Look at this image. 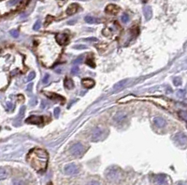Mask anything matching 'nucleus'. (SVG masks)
I'll use <instances>...</instances> for the list:
<instances>
[{
    "mask_svg": "<svg viewBox=\"0 0 187 185\" xmlns=\"http://www.w3.org/2000/svg\"><path fill=\"white\" fill-rule=\"evenodd\" d=\"M49 155L43 149H33L27 154V162L37 172L45 171L48 165Z\"/></svg>",
    "mask_w": 187,
    "mask_h": 185,
    "instance_id": "1",
    "label": "nucleus"
},
{
    "mask_svg": "<svg viewBox=\"0 0 187 185\" xmlns=\"http://www.w3.org/2000/svg\"><path fill=\"white\" fill-rule=\"evenodd\" d=\"M106 176L108 180L115 182V180H119L120 176H121V170L117 167H111L106 172Z\"/></svg>",
    "mask_w": 187,
    "mask_h": 185,
    "instance_id": "2",
    "label": "nucleus"
},
{
    "mask_svg": "<svg viewBox=\"0 0 187 185\" xmlns=\"http://www.w3.org/2000/svg\"><path fill=\"white\" fill-rule=\"evenodd\" d=\"M85 153V148L81 143H76L72 146L71 154L75 157H81Z\"/></svg>",
    "mask_w": 187,
    "mask_h": 185,
    "instance_id": "3",
    "label": "nucleus"
},
{
    "mask_svg": "<svg viewBox=\"0 0 187 185\" xmlns=\"http://www.w3.org/2000/svg\"><path fill=\"white\" fill-rule=\"evenodd\" d=\"M104 137V130L101 128H95L91 134V140L93 141L97 142L101 141Z\"/></svg>",
    "mask_w": 187,
    "mask_h": 185,
    "instance_id": "4",
    "label": "nucleus"
},
{
    "mask_svg": "<svg viewBox=\"0 0 187 185\" xmlns=\"http://www.w3.org/2000/svg\"><path fill=\"white\" fill-rule=\"evenodd\" d=\"M174 141L180 146H185L187 144V137L184 133H178L174 137Z\"/></svg>",
    "mask_w": 187,
    "mask_h": 185,
    "instance_id": "5",
    "label": "nucleus"
},
{
    "mask_svg": "<svg viewBox=\"0 0 187 185\" xmlns=\"http://www.w3.org/2000/svg\"><path fill=\"white\" fill-rule=\"evenodd\" d=\"M65 173L66 175H76L79 173V167L74 164H69L65 167Z\"/></svg>",
    "mask_w": 187,
    "mask_h": 185,
    "instance_id": "6",
    "label": "nucleus"
},
{
    "mask_svg": "<svg viewBox=\"0 0 187 185\" xmlns=\"http://www.w3.org/2000/svg\"><path fill=\"white\" fill-rule=\"evenodd\" d=\"M26 122L27 124L39 125L41 123H43V117L42 116H39V115H31L30 117H28Z\"/></svg>",
    "mask_w": 187,
    "mask_h": 185,
    "instance_id": "7",
    "label": "nucleus"
},
{
    "mask_svg": "<svg viewBox=\"0 0 187 185\" xmlns=\"http://www.w3.org/2000/svg\"><path fill=\"white\" fill-rule=\"evenodd\" d=\"M68 40V36L66 33H57L56 35V41L60 46H64Z\"/></svg>",
    "mask_w": 187,
    "mask_h": 185,
    "instance_id": "8",
    "label": "nucleus"
},
{
    "mask_svg": "<svg viewBox=\"0 0 187 185\" xmlns=\"http://www.w3.org/2000/svg\"><path fill=\"white\" fill-rule=\"evenodd\" d=\"M155 182L157 185H166L167 184V176L164 174H160L155 176Z\"/></svg>",
    "mask_w": 187,
    "mask_h": 185,
    "instance_id": "9",
    "label": "nucleus"
},
{
    "mask_svg": "<svg viewBox=\"0 0 187 185\" xmlns=\"http://www.w3.org/2000/svg\"><path fill=\"white\" fill-rule=\"evenodd\" d=\"M106 12L109 14H117L119 12V8L116 6V5H113V4H110V5L107 6L106 8Z\"/></svg>",
    "mask_w": 187,
    "mask_h": 185,
    "instance_id": "10",
    "label": "nucleus"
},
{
    "mask_svg": "<svg viewBox=\"0 0 187 185\" xmlns=\"http://www.w3.org/2000/svg\"><path fill=\"white\" fill-rule=\"evenodd\" d=\"M127 83V79H124V80L119 81L118 83H116L114 87H113V89L114 91H121L124 87H126Z\"/></svg>",
    "mask_w": 187,
    "mask_h": 185,
    "instance_id": "11",
    "label": "nucleus"
},
{
    "mask_svg": "<svg viewBox=\"0 0 187 185\" xmlns=\"http://www.w3.org/2000/svg\"><path fill=\"white\" fill-rule=\"evenodd\" d=\"M79 10V5L78 4H71L69 5L68 8H66V14L68 15H73L74 13H76Z\"/></svg>",
    "mask_w": 187,
    "mask_h": 185,
    "instance_id": "12",
    "label": "nucleus"
},
{
    "mask_svg": "<svg viewBox=\"0 0 187 185\" xmlns=\"http://www.w3.org/2000/svg\"><path fill=\"white\" fill-rule=\"evenodd\" d=\"M143 14H144V17H145V19H146L147 20H149L150 19L152 18V8L151 7H144L143 8Z\"/></svg>",
    "mask_w": 187,
    "mask_h": 185,
    "instance_id": "13",
    "label": "nucleus"
},
{
    "mask_svg": "<svg viewBox=\"0 0 187 185\" xmlns=\"http://www.w3.org/2000/svg\"><path fill=\"white\" fill-rule=\"evenodd\" d=\"M82 86L86 89H91L95 86V81L91 78H85L82 80Z\"/></svg>",
    "mask_w": 187,
    "mask_h": 185,
    "instance_id": "14",
    "label": "nucleus"
},
{
    "mask_svg": "<svg viewBox=\"0 0 187 185\" xmlns=\"http://www.w3.org/2000/svg\"><path fill=\"white\" fill-rule=\"evenodd\" d=\"M44 94L46 95L49 98H51L52 100H60V102H64V98L63 97H61L59 95H57L55 93H49V92H44Z\"/></svg>",
    "mask_w": 187,
    "mask_h": 185,
    "instance_id": "15",
    "label": "nucleus"
},
{
    "mask_svg": "<svg viewBox=\"0 0 187 185\" xmlns=\"http://www.w3.org/2000/svg\"><path fill=\"white\" fill-rule=\"evenodd\" d=\"M153 123L156 126V127L158 128H163L164 126L166 125V121L165 119H163L162 117H155V119H153Z\"/></svg>",
    "mask_w": 187,
    "mask_h": 185,
    "instance_id": "16",
    "label": "nucleus"
},
{
    "mask_svg": "<svg viewBox=\"0 0 187 185\" xmlns=\"http://www.w3.org/2000/svg\"><path fill=\"white\" fill-rule=\"evenodd\" d=\"M126 115H124V113H117V115L114 116V121L116 122V123H121V122L126 120Z\"/></svg>",
    "mask_w": 187,
    "mask_h": 185,
    "instance_id": "17",
    "label": "nucleus"
},
{
    "mask_svg": "<svg viewBox=\"0 0 187 185\" xmlns=\"http://www.w3.org/2000/svg\"><path fill=\"white\" fill-rule=\"evenodd\" d=\"M84 20H85L86 23H88L90 24H92V23H100V20H99L98 19H97V18H95V17H93V16H86L85 18H84Z\"/></svg>",
    "mask_w": 187,
    "mask_h": 185,
    "instance_id": "18",
    "label": "nucleus"
},
{
    "mask_svg": "<svg viewBox=\"0 0 187 185\" xmlns=\"http://www.w3.org/2000/svg\"><path fill=\"white\" fill-rule=\"evenodd\" d=\"M65 87H66V89H71L74 87V83L72 81V79H70L69 77H66L65 79Z\"/></svg>",
    "mask_w": 187,
    "mask_h": 185,
    "instance_id": "19",
    "label": "nucleus"
},
{
    "mask_svg": "<svg viewBox=\"0 0 187 185\" xmlns=\"http://www.w3.org/2000/svg\"><path fill=\"white\" fill-rule=\"evenodd\" d=\"M8 175H9V173H8L7 169L4 167H0V180H5L8 177Z\"/></svg>",
    "mask_w": 187,
    "mask_h": 185,
    "instance_id": "20",
    "label": "nucleus"
},
{
    "mask_svg": "<svg viewBox=\"0 0 187 185\" xmlns=\"http://www.w3.org/2000/svg\"><path fill=\"white\" fill-rule=\"evenodd\" d=\"M179 115H180L181 118L182 120H184L186 122V124H187V112L186 111H181L180 113H179Z\"/></svg>",
    "mask_w": 187,
    "mask_h": 185,
    "instance_id": "21",
    "label": "nucleus"
},
{
    "mask_svg": "<svg viewBox=\"0 0 187 185\" xmlns=\"http://www.w3.org/2000/svg\"><path fill=\"white\" fill-rule=\"evenodd\" d=\"M121 20H122V22H123L124 23H127L128 22H129L130 17L128 16L127 14H124V15L121 17Z\"/></svg>",
    "mask_w": 187,
    "mask_h": 185,
    "instance_id": "22",
    "label": "nucleus"
},
{
    "mask_svg": "<svg viewBox=\"0 0 187 185\" xmlns=\"http://www.w3.org/2000/svg\"><path fill=\"white\" fill-rule=\"evenodd\" d=\"M41 27V23H40V20H37L36 23L34 24V26H33V29H34L35 31H39V29Z\"/></svg>",
    "mask_w": 187,
    "mask_h": 185,
    "instance_id": "23",
    "label": "nucleus"
},
{
    "mask_svg": "<svg viewBox=\"0 0 187 185\" xmlns=\"http://www.w3.org/2000/svg\"><path fill=\"white\" fill-rule=\"evenodd\" d=\"M14 109V105H13V103H11V102H8L7 104H6V110L7 111H9V112H10V111H12Z\"/></svg>",
    "mask_w": 187,
    "mask_h": 185,
    "instance_id": "24",
    "label": "nucleus"
},
{
    "mask_svg": "<svg viewBox=\"0 0 187 185\" xmlns=\"http://www.w3.org/2000/svg\"><path fill=\"white\" fill-rule=\"evenodd\" d=\"M79 72H80V68H79L78 66L72 67V69H71V74H77Z\"/></svg>",
    "mask_w": 187,
    "mask_h": 185,
    "instance_id": "25",
    "label": "nucleus"
},
{
    "mask_svg": "<svg viewBox=\"0 0 187 185\" xmlns=\"http://www.w3.org/2000/svg\"><path fill=\"white\" fill-rule=\"evenodd\" d=\"M35 76H36V73H35V72H31L30 74H29V75H28L27 80H28V81H31L32 79L35 78Z\"/></svg>",
    "mask_w": 187,
    "mask_h": 185,
    "instance_id": "26",
    "label": "nucleus"
},
{
    "mask_svg": "<svg viewBox=\"0 0 187 185\" xmlns=\"http://www.w3.org/2000/svg\"><path fill=\"white\" fill-rule=\"evenodd\" d=\"M173 82H174V84H175V86H179V85H181V80L180 77H176V78L173 79Z\"/></svg>",
    "mask_w": 187,
    "mask_h": 185,
    "instance_id": "27",
    "label": "nucleus"
},
{
    "mask_svg": "<svg viewBox=\"0 0 187 185\" xmlns=\"http://www.w3.org/2000/svg\"><path fill=\"white\" fill-rule=\"evenodd\" d=\"M10 35L13 37H18L19 36V32H18V30H11L10 31Z\"/></svg>",
    "mask_w": 187,
    "mask_h": 185,
    "instance_id": "28",
    "label": "nucleus"
},
{
    "mask_svg": "<svg viewBox=\"0 0 187 185\" xmlns=\"http://www.w3.org/2000/svg\"><path fill=\"white\" fill-rule=\"evenodd\" d=\"M24 111H26V107L23 106L22 108H21V110H20V115H19V117H18V118H22V117L23 116V115H24Z\"/></svg>",
    "mask_w": 187,
    "mask_h": 185,
    "instance_id": "29",
    "label": "nucleus"
},
{
    "mask_svg": "<svg viewBox=\"0 0 187 185\" xmlns=\"http://www.w3.org/2000/svg\"><path fill=\"white\" fill-rule=\"evenodd\" d=\"M12 185H23V182L20 180H13V182H12Z\"/></svg>",
    "mask_w": 187,
    "mask_h": 185,
    "instance_id": "30",
    "label": "nucleus"
},
{
    "mask_svg": "<svg viewBox=\"0 0 187 185\" xmlns=\"http://www.w3.org/2000/svg\"><path fill=\"white\" fill-rule=\"evenodd\" d=\"M73 48L75 49H85L86 48V47H85V46H83V45H76V46H74Z\"/></svg>",
    "mask_w": 187,
    "mask_h": 185,
    "instance_id": "31",
    "label": "nucleus"
},
{
    "mask_svg": "<svg viewBox=\"0 0 187 185\" xmlns=\"http://www.w3.org/2000/svg\"><path fill=\"white\" fill-rule=\"evenodd\" d=\"M59 113H60V108L56 107L55 109V116L56 117V118H58V116H59Z\"/></svg>",
    "mask_w": 187,
    "mask_h": 185,
    "instance_id": "32",
    "label": "nucleus"
},
{
    "mask_svg": "<svg viewBox=\"0 0 187 185\" xmlns=\"http://www.w3.org/2000/svg\"><path fill=\"white\" fill-rule=\"evenodd\" d=\"M49 79H50V75L48 74H45L44 78H43V84H47L48 81H49Z\"/></svg>",
    "mask_w": 187,
    "mask_h": 185,
    "instance_id": "33",
    "label": "nucleus"
},
{
    "mask_svg": "<svg viewBox=\"0 0 187 185\" xmlns=\"http://www.w3.org/2000/svg\"><path fill=\"white\" fill-rule=\"evenodd\" d=\"M19 2V0H10V1L8 3V5L9 6H12V5H15V4H17Z\"/></svg>",
    "mask_w": 187,
    "mask_h": 185,
    "instance_id": "34",
    "label": "nucleus"
},
{
    "mask_svg": "<svg viewBox=\"0 0 187 185\" xmlns=\"http://www.w3.org/2000/svg\"><path fill=\"white\" fill-rule=\"evenodd\" d=\"M47 106H48V102H46V100H42V102H41V108L45 109Z\"/></svg>",
    "mask_w": 187,
    "mask_h": 185,
    "instance_id": "35",
    "label": "nucleus"
},
{
    "mask_svg": "<svg viewBox=\"0 0 187 185\" xmlns=\"http://www.w3.org/2000/svg\"><path fill=\"white\" fill-rule=\"evenodd\" d=\"M37 99H33L30 102V105H31V106H34V105L37 104Z\"/></svg>",
    "mask_w": 187,
    "mask_h": 185,
    "instance_id": "36",
    "label": "nucleus"
},
{
    "mask_svg": "<svg viewBox=\"0 0 187 185\" xmlns=\"http://www.w3.org/2000/svg\"><path fill=\"white\" fill-rule=\"evenodd\" d=\"M85 40H86V41H90V42H95V41H97V39L95 38V37H90V38H86Z\"/></svg>",
    "mask_w": 187,
    "mask_h": 185,
    "instance_id": "37",
    "label": "nucleus"
},
{
    "mask_svg": "<svg viewBox=\"0 0 187 185\" xmlns=\"http://www.w3.org/2000/svg\"><path fill=\"white\" fill-rule=\"evenodd\" d=\"M88 185H100V184H99V182H95V180H93V182H90Z\"/></svg>",
    "mask_w": 187,
    "mask_h": 185,
    "instance_id": "38",
    "label": "nucleus"
},
{
    "mask_svg": "<svg viewBox=\"0 0 187 185\" xmlns=\"http://www.w3.org/2000/svg\"><path fill=\"white\" fill-rule=\"evenodd\" d=\"M32 87H33V84H29L28 87H27V90L29 92H31L32 91Z\"/></svg>",
    "mask_w": 187,
    "mask_h": 185,
    "instance_id": "39",
    "label": "nucleus"
},
{
    "mask_svg": "<svg viewBox=\"0 0 187 185\" xmlns=\"http://www.w3.org/2000/svg\"><path fill=\"white\" fill-rule=\"evenodd\" d=\"M80 61H82V57H81V58H79V59H78V60H76V61H75L74 62H75V63H78V62H80Z\"/></svg>",
    "mask_w": 187,
    "mask_h": 185,
    "instance_id": "40",
    "label": "nucleus"
},
{
    "mask_svg": "<svg viewBox=\"0 0 187 185\" xmlns=\"http://www.w3.org/2000/svg\"><path fill=\"white\" fill-rule=\"evenodd\" d=\"M76 23V20H69L68 24H73V23Z\"/></svg>",
    "mask_w": 187,
    "mask_h": 185,
    "instance_id": "41",
    "label": "nucleus"
},
{
    "mask_svg": "<svg viewBox=\"0 0 187 185\" xmlns=\"http://www.w3.org/2000/svg\"><path fill=\"white\" fill-rule=\"evenodd\" d=\"M178 185H185V184H184V183H179Z\"/></svg>",
    "mask_w": 187,
    "mask_h": 185,
    "instance_id": "42",
    "label": "nucleus"
},
{
    "mask_svg": "<svg viewBox=\"0 0 187 185\" xmlns=\"http://www.w3.org/2000/svg\"><path fill=\"white\" fill-rule=\"evenodd\" d=\"M112 1H118V0H112Z\"/></svg>",
    "mask_w": 187,
    "mask_h": 185,
    "instance_id": "43",
    "label": "nucleus"
},
{
    "mask_svg": "<svg viewBox=\"0 0 187 185\" xmlns=\"http://www.w3.org/2000/svg\"><path fill=\"white\" fill-rule=\"evenodd\" d=\"M81 1H86V0H81Z\"/></svg>",
    "mask_w": 187,
    "mask_h": 185,
    "instance_id": "44",
    "label": "nucleus"
}]
</instances>
